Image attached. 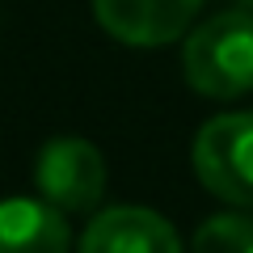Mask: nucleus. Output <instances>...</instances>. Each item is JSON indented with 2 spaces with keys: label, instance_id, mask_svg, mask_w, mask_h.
I'll return each instance as SVG.
<instances>
[{
  "label": "nucleus",
  "instance_id": "obj_1",
  "mask_svg": "<svg viewBox=\"0 0 253 253\" xmlns=\"http://www.w3.org/2000/svg\"><path fill=\"white\" fill-rule=\"evenodd\" d=\"M181 72L190 89L215 101H232L253 89V13L228 9L186 30Z\"/></svg>",
  "mask_w": 253,
  "mask_h": 253
},
{
  "label": "nucleus",
  "instance_id": "obj_2",
  "mask_svg": "<svg viewBox=\"0 0 253 253\" xmlns=\"http://www.w3.org/2000/svg\"><path fill=\"white\" fill-rule=\"evenodd\" d=\"M194 173L219 203L253 211V110L215 114L194 135Z\"/></svg>",
  "mask_w": 253,
  "mask_h": 253
},
{
  "label": "nucleus",
  "instance_id": "obj_3",
  "mask_svg": "<svg viewBox=\"0 0 253 253\" xmlns=\"http://www.w3.org/2000/svg\"><path fill=\"white\" fill-rule=\"evenodd\" d=\"M34 181L38 194L55 203L63 215H89L106 194V161L89 139L55 135L34 161Z\"/></svg>",
  "mask_w": 253,
  "mask_h": 253
},
{
  "label": "nucleus",
  "instance_id": "obj_4",
  "mask_svg": "<svg viewBox=\"0 0 253 253\" xmlns=\"http://www.w3.org/2000/svg\"><path fill=\"white\" fill-rule=\"evenodd\" d=\"M203 0H93L101 30L126 46L177 42L199 17Z\"/></svg>",
  "mask_w": 253,
  "mask_h": 253
},
{
  "label": "nucleus",
  "instance_id": "obj_5",
  "mask_svg": "<svg viewBox=\"0 0 253 253\" xmlns=\"http://www.w3.org/2000/svg\"><path fill=\"white\" fill-rule=\"evenodd\" d=\"M76 253H181V241L169 219L148 207H106L84 228Z\"/></svg>",
  "mask_w": 253,
  "mask_h": 253
},
{
  "label": "nucleus",
  "instance_id": "obj_6",
  "mask_svg": "<svg viewBox=\"0 0 253 253\" xmlns=\"http://www.w3.org/2000/svg\"><path fill=\"white\" fill-rule=\"evenodd\" d=\"M72 232L68 215L46 199L0 203V253H68Z\"/></svg>",
  "mask_w": 253,
  "mask_h": 253
},
{
  "label": "nucleus",
  "instance_id": "obj_7",
  "mask_svg": "<svg viewBox=\"0 0 253 253\" xmlns=\"http://www.w3.org/2000/svg\"><path fill=\"white\" fill-rule=\"evenodd\" d=\"M194 253H253V211H224L199 224Z\"/></svg>",
  "mask_w": 253,
  "mask_h": 253
}]
</instances>
